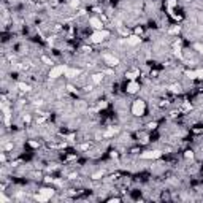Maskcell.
I'll return each instance as SVG.
<instances>
[{"label":"cell","instance_id":"cell-5","mask_svg":"<svg viewBox=\"0 0 203 203\" xmlns=\"http://www.w3.org/2000/svg\"><path fill=\"white\" fill-rule=\"evenodd\" d=\"M103 60H105V62H106L110 67H116V65L119 63V59H118V57H114V56H111V54H105V56H103Z\"/></svg>","mask_w":203,"mask_h":203},{"label":"cell","instance_id":"cell-12","mask_svg":"<svg viewBox=\"0 0 203 203\" xmlns=\"http://www.w3.org/2000/svg\"><path fill=\"white\" fill-rule=\"evenodd\" d=\"M18 87L21 89L22 92H29V91H30V86H29V84H24V83H19Z\"/></svg>","mask_w":203,"mask_h":203},{"label":"cell","instance_id":"cell-3","mask_svg":"<svg viewBox=\"0 0 203 203\" xmlns=\"http://www.w3.org/2000/svg\"><path fill=\"white\" fill-rule=\"evenodd\" d=\"M108 37H110V32H108V30H95L91 38H92L94 43H102V41Z\"/></svg>","mask_w":203,"mask_h":203},{"label":"cell","instance_id":"cell-4","mask_svg":"<svg viewBox=\"0 0 203 203\" xmlns=\"http://www.w3.org/2000/svg\"><path fill=\"white\" fill-rule=\"evenodd\" d=\"M159 157H162V151H146L141 154V159H149V160L159 159Z\"/></svg>","mask_w":203,"mask_h":203},{"label":"cell","instance_id":"cell-13","mask_svg":"<svg viewBox=\"0 0 203 203\" xmlns=\"http://www.w3.org/2000/svg\"><path fill=\"white\" fill-rule=\"evenodd\" d=\"M186 76L190 78V79H195V78H197V73H195V71H187V73H186Z\"/></svg>","mask_w":203,"mask_h":203},{"label":"cell","instance_id":"cell-9","mask_svg":"<svg viewBox=\"0 0 203 203\" xmlns=\"http://www.w3.org/2000/svg\"><path fill=\"white\" fill-rule=\"evenodd\" d=\"M140 41H141V38L138 37V35H132V37H129V38H127V43H129L130 46H135V44H140Z\"/></svg>","mask_w":203,"mask_h":203},{"label":"cell","instance_id":"cell-1","mask_svg":"<svg viewBox=\"0 0 203 203\" xmlns=\"http://www.w3.org/2000/svg\"><path fill=\"white\" fill-rule=\"evenodd\" d=\"M144 111H146V103H144L143 100H135L132 105V113L135 116H143Z\"/></svg>","mask_w":203,"mask_h":203},{"label":"cell","instance_id":"cell-11","mask_svg":"<svg viewBox=\"0 0 203 203\" xmlns=\"http://www.w3.org/2000/svg\"><path fill=\"white\" fill-rule=\"evenodd\" d=\"M102 79H103V73H95L92 76V81L95 83V84H99V83H102Z\"/></svg>","mask_w":203,"mask_h":203},{"label":"cell","instance_id":"cell-14","mask_svg":"<svg viewBox=\"0 0 203 203\" xmlns=\"http://www.w3.org/2000/svg\"><path fill=\"white\" fill-rule=\"evenodd\" d=\"M195 73H197V78L203 79V68H200V70H195Z\"/></svg>","mask_w":203,"mask_h":203},{"label":"cell","instance_id":"cell-15","mask_svg":"<svg viewBox=\"0 0 203 203\" xmlns=\"http://www.w3.org/2000/svg\"><path fill=\"white\" fill-rule=\"evenodd\" d=\"M137 73H138V71H133V73H127V78H129L130 81H133V78L137 76Z\"/></svg>","mask_w":203,"mask_h":203},{"label":"cell","instance_id":"cell-2","mask_svg":"<svg viewBox=\"0 0 203 203\" xmlns=\"http://www.w3.org/2000/svg\"><path fill=\"white\" fill-rule=\"evenodd\" d=\"M67 68H68L67 65H56V67H52V68H51V71H49V78L56 79V78L62 76V75H65Z\"/></svg>","mask_w":203,"mask_h":203},{"label":"cell","instance_id":"cell-17","mask_svg":"<svg viewBox=\"0 0 203 203\" xmlns=\"http://www.w3.org/2000/svg\"><path fill=\"white\" fill-rule=\"evenodd\" d=\"M194 48H195L198 52H202V54H203V44H198V43H197L195 46H194Z\"/></svg>","mask_w":203,"mask_h":203},{"label":"cell","instance_id":"cell-6","mask_svg":"<svg viewBox=\"0 0 203 203\" xmlns=\"http://www.w3.org/2000/svg\"><path fill=\"white\" fill-rule=\"evenodd\" d=\"M89 24H91V26H92L95 30H103V29H102V27H103V26H102V21H100L99 18H91Z\"/></svg>","mask_w":203,"mask_h":203},{"label":"cell","instance_id":"cell-21","mask_svg":"<svg viewBox=\"0 0 203 203\" xmlns=\"http://www.w3.org/2000/svg\"><path fill=\"white\" fill-rule=\"evenodd\" d=\"M102 175H103V173H102V171H100V173H95V175H94V179H99V178L102 176Z\"/></svg>","mask_w":203,"mask_h":203},{"label":"cell","instance_id":"cell-10","mask_svg":"<svg viewBox=\"0 0 203 203\" xmlns=\"http://www.w3.org/2000/svg\"><path fill=\"white\" fill-rule=\"evenodd\" d=\"M79 73H81V70H78V68H67L65 76H68V78H75L76 75H79Z\"/></svg>","mask_w":203,"mask_h":203},{"label":"cell","instance_id":"cell-16","mask_svg":"<svg viewBox=\"0 0 203 203\" xmlns=\"http://www.w3.org/2000/svg\"><path fill=\"white\" fill-rule=\"evenodd\" d=\"M37 200H38V202H48V198H46V197H43L41 194H38V195H37Z\"/></svg>","mask_w":203,"mask_h":203},{"label":"cell","instance_id":"cell-8","mask_svg":"<svg viewBox=\"0 0 203 203\" xmlns=\"http://www.w3.org/2000/svg\"><path fill=\"white\" fill-rule=\"evenodd\" d=\"M40 194L49 200L52 195H54V190H52V189H48V187H43V189H40Z\"/></svg>","mask_w":203,"mask_h":203},{"label":"cell","instance_id":"cell-20","mask_svg":"<svg viewBox=\"0 0 203 203\" xmlns=\"http://www.w3.org/2000/svg\"><path fill=\"white\" fill-rule=\"evenodd\" d=\"M0 202H3V203H5V202H8V198H7V197H5V195H3V194L0 195Z\"/></svg>","mask_w":203,"mask_h":203},{"label":"cell","instance_id":"cell-18","mask_svg":"<svg viewBox=\"0 0 203 203\" xmlns=\"http://www.w3.org/2000/svg\"><path fill=\"white\" fill-rule=\"evenodd\" d=\"M192 157H194V152H192V151H187V152H186V159H192Z\"/></svg>","mask_w":203,"mask_h":203},{"label":"cell","instance_id":"cell-7","mask_svg":"<svg viewBox=\"0 0 203 203\" xmlns=\"http://www.w3.org/2000/svg\"><path fill=\"white\" fill-rule=\"evenodd\" d=\"M138 89H140V86H138L137 81H130V84L127 86V92L129 94H137Z\"/></svg>","mask_w":203,"mask_h":203},{"label":"cell","instance_id":"cell-19","mask_svg":"<svg viewBox=\"0 0 203 203\" xmlns=\"http://www.w3.org/2000/svg\"><path fill=\"white\" fill-rule=\"evenodd\" d=\"M171 91H173V92H179L181 89H179V86H173V87H171Z\"/></svg>","mask_w":203,"mask_h":203},{"label":"cell","instance_id":"cell-22","mask_svg":"<svg viewBox=\"0 0 203 203\" xmlns=\"http://www.w3.org/2000/svg\"><path fill=\"white\" fill-rule=\"evenodd\" d=\"M43 60H44V62H46V63H49V65H51V63H52V62H51V60H49V59H48V57H43Z\"/></svg>","mask_w":203,"mask_h":203}]
</instances>
